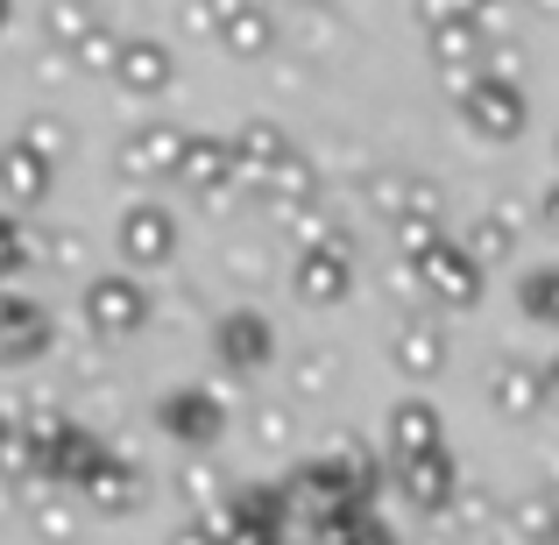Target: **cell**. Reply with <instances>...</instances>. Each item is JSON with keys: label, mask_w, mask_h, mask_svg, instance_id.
<instances>
[{"label": "cell", "mask_w": 559, "mask_h": 545, "mask_svg": "<svg viewBox=\"0 0 559 545\" xmlns=\"http://www.w3.org/2000/svg\"><path fill=\"white\" fill-rule=\"evenodd\" d=\"M496 518H503V510H496V496L481 489V482H467V489H461V503H453V524H461V538H481Z\"/></svg>", "instance_id": "f1b7e54d"}, {"label": "cell", "mask_w": 559, "mask_h": 545, "mask_svg": "<svg viewBox=\"0 0 559 545\" xmlns=\"http://www.w3.org/2000/svg\"><path fill=\"white\" fill-rule=\"evenodd\" d=\"M382 453L390 461H418V453H447V418L432 396H396L390 425H382Z\"/></svg>", "instance_id": "8fae6325"}, {"label": "cell", "mask_w": 559, "mask_h": 545, "mask_svg": "<svg viewBox=\"0 0 559 545\" xmlns=\"http://www.w3.org/2000/svg\"><path fill=\"white\" fill-rule=\"evenodd\" d=\"M178 185L191 191V199H227L234 185V142L227 135H185V164H178Z\"/></svg>", "instance_id": "9a60e30c"}, {"label": "cell", "mask_w": 559, "mask_h": 545, "mask_svg": "<svg viewBox=\"0 0 559 545\" xmlns=\"http://www.w3.org/2000/svg\"><path fill=\"white\" fill-rule=\"evenodd\" d=\"M0 28H14V8H8V0H0Z\"/></svg>", "instance_id": "74e56055"}, {"label": "cell", "mask_w": 559, "mask_h": 545, "mask_svg": "<svg viewBox=\"0 0 559 545\" xmlns=\"http://www.w3.org/2000/svg\"><path fill=\"white\" fill-rule=\"evenodd\" d=\"M333 545H396V532L382 524V510H361V518H347L341 532H326Z\"/></svg>", "instance_id": "1f68e13d"}, {"label": "cell", "mask_w": 559, "mask_h": 545, "mask_svg": "<svg viewBox=\"0 0 559 545\" xmlns=\"http://www.w3.org/2000/svg\"><path fill=\"white\" fill-rule=\"evenodd\" d=\"M390 482L404 489L411 510H425V518H453V503H461V467H453V453H418V461H390Z\"/></svg>", "instance_id": "30bf717a"}, {"label": "cell", "mask_w": 559, "mask_h": 545, "mask_svg": "<svg viewBox=\"0 0 559 545\" xmlns=\"http://www.w3.org/2000/svg\"><path fill=\"white\" fill-rule=\"evenodd\" d=\"M538 227H546V234H559V178H552L546 191H538Z\"/></svg>", "instance_id": "836d02e7"}, {"label": "cell", "mask_w": 559, "mask_h": 545, "mask_svg": "<svg viewBox=\"0 0 559 545\" xmlns=\"http://www.w3.org/2000/svg\"><path fill=\"white\" fill-rule=\"evenodd\" d=\"M546 411H559V355L546 362Z\"/></svg>", "instance_id": "d590c367"}, {"label": "cell", "mask_w": 559, "mask_h": 545, "mask_svg": "<svg viewBox=\"0 0 559 545\" xmlns=\"http://www.w3.org/2000/svg\"><path fill=\"white\" fill-rule=\"evenodd\" d=\"M150 312H156V298L135 270H99V276H85V291H79V319L99 347L135 341V333L150 327Z\"/></svg>", "instance_id": "6da1fadb"}, {"label": "cell", "mask_w": 559, "mask_h": 545, "mask_svg": "<svg viewBox=\"0 0 559 545\" xmlns=\"http://www.w3.org/2000/svg\"><path fill=\"white\" fill-rule=\"evenodd\" d=\"M14 439H22V425H14V418H8V404H0V453H8Z\"/></svg>", "instance_id": "8d00e7d4"}, {"label": "cell", "mask_w": 559, "mask_h": 545, "mask_svg": "<svg viewBox=\"0 0 559 545\" xmlns=\"http://www.w3.org/2000/svg\"><path fill=\"white\" fill-rule=\"evenodd\" d=\"M290 291H298L305 305H347V291H355V241L298 256L290 262Z\"/></svg>", "instance_id": "4fadbf2b"}, {"label": "cell", "mask_w": 559, "mask_h": 545, "mask_svg": "<svg viewBox=\"0 0 559 545\" xmlns=\"http://www.w3.org/2000/svg\"><path fill=\"white\" fill-rule=\"evenodd\" d=\"M290 382H298L305 396H326V382H333V355H326V347H305V355L290 362Z\"/></svg>", "instance_id": "4dcf8cb0"}, {"label": "cell", "mask_w": 559, "mask_h": 545, "mask_svg": "<svg viewBox=\"0 0 559 545\" xmlns=\"http://www.w3.org/2000/svg\"><path fill=\"white\" fill-rule=\"evenodd\" d=\"M213 355L227 376H262V368L276 362V327L270 312H255V305H234V312L213 319Z\"/></svg>", "instance_id": "52a82bcc"}, {"label": "cell", "mask_w": 559, "mask_h": 545, "mask_svg": "<svg viewBox=\"0 0 559 545\" xmlns=\"http://www.w3.org/2000/svg\"><path fill=\"white\" fill-rule=\"evenodd\" d=\"M219 50L227 57H241V64H255V57H270L276 50V14L270 8H255V0H227L219 8Z\"/></svg>", "instance_id": "e0dca14e"}, {"label": "cell", "mask_w": 559, "mask_h": 545, "mask_svg": "<svg viewBox=\"0 0 559 545\" xmlns=\"http://www.w3.org/2000/svg\"><path fill=\"white\" fill-rule=\"evenodd\" d=\"M57 191V164L43 150H28L22 135L0 142V205L8 213H28V205H43Z\"/></svg>", "instance_id": "7c38bea8"}, {"label": "cell", "mask_w": 559, "mask_h": 545, "mask_svg": "<svg viewBox=\"0 0 559 545\" xmlns=\"http://www.w3.org/2000/svg\"><path fill=\"white\" fill-rule=\"evenodd\" d=\"M552 156H559V135H552Z\"/></svg>", "instance_id": "f35d334b"}, {"label": "cell", "mask_w": 559, "mask_h": 545, "mask_svg": "<svg viewBox=\"0 0 559 545\" xmlns=\"http://www.w3.org/2000/svg\"><path fill=\"white\" fill-rule=\"evenodd\" d=\"M142 489H150V482H142L135 453L114 447L107 461H99L93 475L79 482V503H85V510H107V518H128V510H142Z\"/></svg>", "instance_id": "5bb4252c"}, {"label": "cell", "mask_w": 559, "mask_h": 545, "mask_svg": "<svg viewBox=\"0 0 559 545\" xmlns=\"http://www.w3.org/2000/svg\"><path fill=\"white\" fill-rule=\"evenodd\" d=\"M319 461H333V467H341V475H347V489H355L361 503L376 510V496H382V461H376V447H369V439H355V433H347V439H326V453H319Z\"/></svg>", "instance_id": "44dd1931"}, {"label": "cell", "mask_w": 559, "mask_h": 545, "mask_svg": "<svg viewBox=\"0 0 559 545\" xmlns=\"http://www.w3.org/2000/svg\"><path fill=\"white\" fill-rule=\"evenodd\" d=\"M453 107H461V121L475 128L481 142H518L524 128H532V99H524V85L518 79H496V71H481L475 85H461Z\"/></svg>", "instance_id": "3957f363"}, {"label": "cell", "mask_w": 559, "mask_h": 545, "mask_svg": "<svg viewBox=\"0 0 559 545\" xmlns=\"http://www.w3.org/2000/svg\"><path fill=\"white\" fill-rule=\"evenodd\" d=\"M185 164V128L178 121H135L121 135V150H114V170L135 185H156V178H178Z\"/></svg>", "instance_id": "9c48e42d"}, {"label": "cell", "mask_w": 559, "mask_h": 545, "mask_svg": "<svg viewBox=\"0 0 559 545\" xmlns=\"http://www.w3.org/2000/svg\"><path fill=\"white\" fill-rule=\"evenodd\" d=\"M255 433H262V447H284L290 411H284V404H262V411H255Z\"/></svg>", "instance_id": "d6a6232c"}, {"label": "cell", "mask_w": 559, "mask_h": 545, "mask_svg": "<svg viewBox=\"0 0 559 545\" xmlns=\"http://www.w3.org/2000/svg\"><path fill=\"white\" fill-rule=\"evenodd\" d=\"M518 305H524V319H532V327H552V333H559V262H538V270H524Z\"/></svg>", "instance_id": "cb8c5ba5"}, {"label": "cell", "mask_w": 559, "mask_h": 545, "mask_svg": "<svg viewBox=\"0 0 559 545\" xmlns=\"http://www.w3.org/2000/svg\"><path fill=\"white\" fill-rule=\"evenodd\" d=\"M164 545H213V532H205V524H199V518H185V524H178V532H170Z\"/></svg>", "instance_id": "e575fe53"}, {"label": "cell", "mask_w": 559, "mask_h": 545, "mask_svg": "<svg viewBox=\"0 0 559 545\" xmlns=\"http://www.w3.org/2000/svg\"><path fill=\"white\" fill-rule=\"evenodd\" d=\"M156 425H164V439H178V453H213L227 433V396L205 382H178L156 396Z\"/></svg>", "instance_id": "7a4b0ae2"}, {"label": "cell", "mask_w": 559, "mask_h": 545, "mask_svg": "<svg viewBox=\"0 0 559 545\" xmlns=\"http://www.w3.org/2000/svg\"><path fill=\"white\" fill-rule=\"evenodd\" d=\"M262 205H270V213L284 220V227H290L298 213H319V170H312V156H305V150L290 156V164L276 170V185L262 191Z\"/></svg>", "instance_id": "ffe728a7"}, {"label": "cell", "mask_w": 559, "mask_h": 545, "mask_svg": "<svg viewBox=\"0 0 559 545\" xmlns=\"http://www.w3.org/2000/svg\"><path fill=\"white\" fill-rule=\"evenodd\" d=\"M114 248H121L128 270H164V262H178V213L156 199H135L121 220H114Z\"/></svg>", "instance_id": "277c9868"}, {"label": "cell", "mask_w": 559, "mask_h": 545, "mask_svg": "<svg viewBox=\"0 0 559 545\" xmlns=\"http://www.w3.org/2000/svg\"><path fill=\"white\" fill-rule=\"evenodd\" d=\"M461 241H467V256H475L481 270H489V262H503V256H518V227H510L503 213H481L475 227L461 234Z\"/></svg>", "instance_id": "484cf974"}, {"label": "cell", "mask_w": 559, "mask_h": 545, "mask_svg": "<svg viewBox=\"0 0 559 545\" xmlns=\"http://www.w3.org/2000/svg\"><path fill=\"white\" fill-rule=\"evenodd\" d=\"M390 362L404 368L411 382H432L439 368H447V333H439V319H411V327H396Z\"/></svg>", "instance_id": "d6986e66"}, {"label": "cell", "mask_w": 559, "mask_h": 545, "mask_svg": "<svg viewBox=\"0 0 559 545\" xmlns=\"http://www.w3.org/2000/svg\"><path fill=\"white\" fill-rule=\"evenodd\" d=\"M22 142H28V150H43L50 164H64V156H71V128H64V121H50V114H36V121L22 128Z\"/></svg>", "instance_id": "f546056e"}, {"label": "cell", "mask_w": 559, "mask_h": 545, "mask_svg": "<svg viewBox=\"0 0 559 545\" xmlns=\"http://www.w3.org/2000/svg\"><path fill=\"white\" fill-rule=\"evenodd\" d=\"M57 347V319L28 291H0V368H28Z\"/></svg>", "instance_id": "ba28073f"}, {"label": "cell", "mask_w": 559, "mask_h": 545, "mask_svg": "<svg viewBox=\"0 0 559 545\" xmlns=\"http://www.w3.org/2000/svg\"><path fill=\"white\" fill-rule=\"evenodd\" d=\"M114 79H121V93L156 99V93H170V85H178V50H170V43H156V36H128Z\"/></svg>", "instance_id": "2e32d148"}, {"label": "cell", "mask_w": 559, "mask_h": 545, "mask_svg": "<svg viewBox=\"0 0 559 545\" xmlns=\"http://www.w3.org/2000/svg\"><path fill=\"white\" fill-rule=\"evenodd\" d=\"M411 185H418V170H404V164H382V170H369V185H361V191H369V205H376V213L396 227V220L411 213Z\"/></svg>", "instance_id": "d4e9b609"}, {"label": "cell", "mask_w": 559, "mask_h": 545, "mask_svg": "<svg viewBox=\"0 0 559 545\" xmlns=\"http://www.w3.org/2000/svg\"><path fill=\"white\" fill-rule=\"evenodd\" d=\"M227 142H234V178L255 191V199L276 185V170H284L290 156H298V150H290V128L276 121V114H248V121L234 128Z\"/></svg>", "instance_id": "8992f818"}, {"label": "cell", "mask_w": 559, "mask_h": 545, "mask_svg": "<svg viewBox=\"0 0 559 545\" xmlns=\"http://www.w3.org/2000/svg\"><path fill=\"white\" fill-rule=\"evenodd\" d=\"M170 489H178V503L191 510V518H205L213 503H227V496H234L213 453H185V461H178V482H170Z\"/></svg>", "instance_id": "7402d4cb"}, {"label": "cell", "mask_w": 559, "mask_h": 545, "mask_svg": "<svg viewBox=\"0 0 559 545\" xmlns=\"http://www.w3.org/2000/svg\"><path fill=\"white\" fill-rule=\"evenodd\" d=\"M411 276H418V291L439 305V312H475V305H481V262L467 256L461 234H447V241H439Z\"/></svg>", "instance_id": "5b68a950"}, {"label": "cell", "mask_w": 559, "mask_h": 545, "mask_svg": "<svg viewBox=\"0 0 559 545\" xmlns=\"http://www.w3.org/2000/svg\"><path fill=\"white\" fill-rule=\"evenodd\" d=\"M489 404L503 411V418H538V411H546V368L503 355L489 368Z\"/></svg>", "instance_id": "ac0fdd59"}, {"label": "cell", "mask_w": 559, "mask_h": 545, "mask_svg": "<svg viewBox=\"0 0 559 545\" xmlns=\"http://www.w3.org/2000/svg\"><path fill=\"white\" fill-rule=\"evenodd\" d=\"M28 248H36V241H28V227L8 213V205H0V291H14V276H22Z\"/></svg>", "instance_id": "83f0119b"}, {"label": "cell", "mask_w": 559, "mask_h": 545, "mask_svg": "<svg viewBox=\"0 0 559 545\" xmlns=\"http://www.w3.org/2000/svg\"><path fill=\"white\" fill-rule=\"evenodd\" d=\"M36 532L50 545H64L79 532V510H71V489H36Z\"/></svg>", "instance_id": "4316f807"}, {"label": "cell", "mask_w": 559, "mask_h": 545, "mask_svg": "<svg viewBox=\"0 0 559 545\" xmlns=\"http://www.w3.org/2000/svg\"><path fill=\"white\" fill-rule=\"evenodd\" d=\"M99 28H107V14H93V8H64V0H57V8H43V36H50L64 57H79Z\"/></svg>", "instance_id": "603a6c76"}]
</instances>
